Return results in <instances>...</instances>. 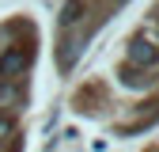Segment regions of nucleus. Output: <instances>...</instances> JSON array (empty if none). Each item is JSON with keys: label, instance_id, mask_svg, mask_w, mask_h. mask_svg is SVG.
Listing matches in <instances>:
<instances>
[{"label": "nucleus", "instance_id": "nucleus-1", "mask_svg": "<svg viewBox=\"0 0 159 152\" xmlns=\"http://www.w3.org/2000/svg\"><path fill=\"white\" fill-rule=\"evenodd\" d=\"M27 65H30V50L27 46H11L4 57H0V76H4V80H15Z\"/></svg>", "mask_w": 159, "mask_h": 152}, {"label": "nucleus", "instance_id": "nucleus-2", "mask_svg": "<svg viewBox=\"0 0 159 152\" xmlns=\"http://www.w3.org/2000/svg\"><path fill=\"white\" fill-rule=\"evenodd\" d=\"M159 61V50L148 42V38H133V42H129V65L136 69V65H144V69H152Z\"/></svg>", "mask_w": 159, "mask_h": 152}, {"label": "nucleus", "instance_id": "nucleus-3", "mask_svg": "<svg viewBox=\"0 0 159 152\" xmlns=\"http://www.w3.org/2000/svg\"><path fill=\"white\" fill-rule=\"evenodd\" d=\"M117 76H121V84H125V88H148V84H152V76L140 72V69H133V65H125Z\"/></svg>", "mask_w": 159, "mask_h": 152}, {"label": "nucleus", "instance_id": "nucleus-4", "mask_svg": "<svg viewBox=\"0 0 159 152\" xmlns=\"http://www.w3.org/2000/svg\"><path fill=\"white\" fill-rule=\"evenodd\" d=\"M80 12H84V0H65V8H61V27H72Z\"/></svg>", "mask_w": 159, "mask_h": 152}, {"label": "nucleus", "instance_id": "nucleus-5", "mask_svg": "<svg viewBox=\"0 0 159 152\" xmlns=\"http://www.w3.org/2000/svg\"><path fill=\"white\" fill-rule=\"evenodd\" d=\"M80 50H84V42H65V50H61V69H72V61H76Z\"/></svg>", "mask_w": 159, "mask_h": 152}, {"label": "nucleus", "instance_id": "nucleus-6", "mask_svg": "<svg viewBox=\"0 0 159 152\" xmlns=\"http://www.w3.org/2000/svg\"><path fill=\"white\" fill-rule=\"evenodd\" d=\"M11 129H15V122L8 118V114H0V141H4V137H11Z\"/></svg>", "mask_w": 159, "mask_h": 152}]
</instances>
